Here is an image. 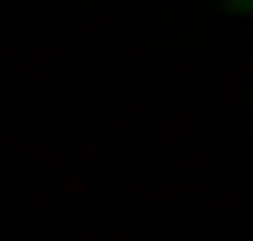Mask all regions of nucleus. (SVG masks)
I'll list each match as a JSON object with an SVG mask.
<instances>
[{"label": "nucleus", "mask_w": 253, "mask_h": 241, "mask_svg": "<svg viewBox=\"0 0 253 241\" xmlns=\"http://www.w3.org/2000/svg\"><path fill=\"white\" fill-rule=\"evenodd\" d=\"M229 12H253V0H229Z\"/></svg>", "instance_id": "nucleus-1"}]
</instances>
